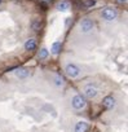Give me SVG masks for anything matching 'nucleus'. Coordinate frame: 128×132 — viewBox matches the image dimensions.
Wrapping results in <instances>:
<instances>
[{"label": "nucleus", "mask_w": 128, "mask_h": 132, "mask_svg": "<svg viewBox=\"0 0 128 132\" xmlns=\"http://www.w3.org/2000/svg\"><path fill=\"white\" fill-rule=\"evenodd\" d=\"M101 17H102L105 21H114V20L118 17V12H116L114 8H105V9H102V12H101Z\"/></svg>", "instance_id": "f257e3e1"}, {"label": "nucleus", "mask_w": 128, "mask_h": 132, "mask_svg": "<svg viewBox=\"0 0 128 132\" xmlns=\"http://www.w3.org/2000/svg\"><path fill=\"white\" fill-rule=\"evenodd\" d=\"M71 105H73L74 109L80 110V109H83L86 106V98L82 95H75L73 97V100H71Z\"/></svg>", "instance_id": "f03ea898"}, {"label": "nucleus", "mask_w": 128, "mask_h": 132, "mask_svg": "<svg viewBox=\"0 0 128 132\" xmlns=\"http://www.w3.org/2000/svg\"><path fill=\"white\" fill-rule=\"evenodd\" d=\"M65 71H66L67 77H70V78H76V77L80 74V69L78 68L75 63H69V65L66 66Z\"/></svg>", "instance_id": "7ed1b4c3"}, {"label": "nucleus", "mask_w": 128, "mask_h": 132, "mask_svg": "<svg viewBox=\"0 0 128 132\" xmlns=\"http://www.w3.org/2000/svg\"><path fill=\"white\" fill-rule=\"evenodd\" d=\"M93 21L91 18H84L80 21V30L82 32H89L92 29H93Z\"/></svg>", "instance_id": "20e7f679"}, {"label": "nucleus", "mask_w": 128, "mask_h": 132, "mask_svg": "<svg viewBox=\"0 0 128 132\" xmlns=\"http://www.w3.org/2000/svg\"><path fill=\"white\" fill-rule=\"evenodd\" d=\"M84 95H86L88 98H95V97L98 95V89H97L95 86H92V84H87V86L84 87Z\"/></svg>", "instance_id": "39448f33"}, {"label": "nucleus", "mask_w": 128, "mask_h": 132, "mask_svg": "<svg viewBox=\"0 0 128 132\" xmlns=\"http://www.w3.org/2000/svg\"><path fill=\"white\" fill-rule=\"evenodd\" d=\"M102 105H104L105 109L110 110V109H113V108L115 106V98H114L113 96H106V97L102 100Z\"/></svg>", "instance_id": "423d86ee"}, {"label": "nucleus", "mask_w": 128, "mask_h": 132, "mask_svg": "<svg viewBox=\"0 0 128 132\" xmlns=\"http://www.w3.org/2000/svg\"><path fill=\"white\" fill-rule=\"evenodd\" d=\"M16 75H17V78H20V79H26V78H29L30 77V70L29 69H17V71H16Z\"/></svg>", "instance_id": "0eeeda50"}, {"label": "nucleus", "mask_w": 128, "mask_h": 132, "mask_svg": "<svg viewBox=\"0 0 128 132\" xmlns=\"http://www.w3.org/2000/svg\"><path fill=\"white\" fill-rule=\"evenodd\" d=\"M88 131V123L84 120H80L75 126V132H87Z\"/></svg>", "instance_id": "6e6552de"}, {"label": "nucleus", "mask_w": 128, "mask_h": 132, "mask_svg": "<svg viewBox=\"0 0 128 132\" xmlns=\"http://www.w3.org/2000/svg\"><path fill=\"white\" fill-rule=\"evenodd\" d=\"M56 8H57L58 11H61V12L67 11V9L70 8V3L67 2V0H61V2H58V3H57Z\"/></svg>", "instance_id": "1a4fd4ad"}, {"label": "nucleus", "mask_w": 128, "mask_h": 132, "mask_svg": "<svg viewBox=\"0 0 128 132\" xmlns=\"http://www.w3.org/2000/svg\"><path fill=\"white\" fill-rule=\"evenodd\" d=\"M25 49L26 51H34V49H36V40L35 39H29L25 43Z\"/></svg>", "instance_id": "9d476101"}, {"label": "nucleus", "mask_w": 128, "mask_h": 132, "mask_svg": "<svg viewBox=\"0 0 128 132\" xmlns=\"http://www.w3.org/2000/svg\"><path fill=\"white\" fill-rule=\"evenodd\" d=\"M41 21L39 20V18H36V20H34L32 21V23H31V27L34 29V31H39L40 29H41Z\"/></svg>", "instance_id": "9b49d317"}, {"label": "nucleus", "mask_w": 128, "mask_h": 132, "mask_svg": "<svg viewBox=\"0 0 128 132\" xmlns=\"http://www.w3.org/2000/svg\"><path fill=\"white\" fill-rule=\"evenodd\" d=\"M48 54H49V53H48V49H47V48H41V49L39 51V54H38V56H39L40 60H44V58L48 57Z\"/></svg>", "instance_id": "f8f14e48"}, {"label": "nucleus", "mask_w": 128, "mask_h": 132, "mask_svg": "<svg viewBox=\"0 0 128 132\" xmlns=\"http://www.w3.org/2000/svg\"><path fill=\"white\" fill-rule=\"evenodd\" d=\"M59 49H61V43H58V42L53 43V45H52V52H53L54 54H58V53H59Z\"/></svg>", "instance_id": "ddd939ff"}, {"label": "nucleus", "mask_w": 128, "mask_h": 132, "mask_svg": "<svg viewBox=\"0 0 128 132\" xmlns=\"http://www.w3.org/2000/svg\"><path fill=\"white\" fill-rule=\"evenodd\" d=\"M82 4H83V8H92L96 4V0H86Z\"/></svg>", "instance_id": "4468645a"}, {"label": "nucleus", "mask_w": 128, "mask_h": 132, "mask_svg": "<svg viewBox=\"0 0 128 132\" xmlns=\"http://www.w3.org/2000/svg\"><path fill=\"white\" fill-rule=\"evenodd\" d=\"M54 80H56L54 83H56V86H57V87H59V86H62V84H63L62 78H59V77H56V79H54Z\"/></svg>", "instance_id": "2eb2a0df"}, {"label": "nucleus", "mask_w": 128, "mask_h": 132, "mask_svg": "<svg viewBox=\"0 0 128 132\" xmlns=\"http://www.w3.org/2000/svg\"><path fill=\"white\" fill-rule=\"evenodd\" d=\"M40 2H41V3H45V4H48V3H50V2H52V0H40Z\"/></svg>", "instance_id": "dca6fc26"}, {"label": "nucleus", "mask_w": 128, "mask_h": 132, "mask_svg": "<svg viewBox=\"0 0 128 132\" xmlns=\"http://www.w3.org/2000/svg\"><path fill=\"white\" fill-rule=\"evenodd\" d=\"M127 0H118V3H120V4H123V3H125Z\"/></svg>", "instance_id": "f3484780"}, {"label": "nucleus", "mask_w": 128, "mask_h": 132, "mask_svg": "<svg viewBox=\"0 0 128 132\" xmlns=\"http://www.w3.org/2000/svg\"><path fill=\"white\" fill-rule=\"evenodd\" d=\"M2 2H3V0H0V4H2Z\"/></svg>", "instance_id": "a211bd4d"}]
</instances>
